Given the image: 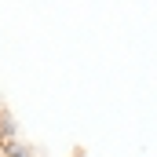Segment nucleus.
<instances>
[]
</instances>
